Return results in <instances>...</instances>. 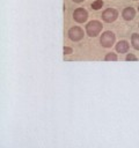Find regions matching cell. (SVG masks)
<instances>
[{"label":"cell","instance_id":"obj_1","mask_svg":"<svg viewBox=\"0 0 139 148\" xmlns=\"http://www.w3.org/2000/svg\"><path fill=\"white\" fill-rule=\"evenodd\" d=\"M102 30V23L100 21H96V20H93L90 22L87 23L86 25V32L89 37H95L97 36Z\"/></svg>","mask_w":139,"mask_h":148},{"label":"cell","instance_id":"obj_2","mask_svg":"<svg viewBox=\"0 0 139 148\" xmlns=\"http://www.w3.org/2000/svg\"><path fill=\"white\" fill-rule=\"evenodd\" d=\"M115 39H116L115 34L112 31H110V30H107L101 35L100 43H101V45L103 47H111L114 45V43H115Z\"/></svg>","mask_w":139,"mask_h":148},{"label":"cell","instance_id":"obj_3","mask_svg":"<svg viewBox=\"0 0 139 148\" xmlns=\"http://www.w3.org/2000/svg\"><path fill=\"white\" fill-rule=\"evenodd\" d=\"M83 30L80 28V27H72L70 30H68V37L73 42H79L83 38Z\"/></svg>","mask_w":139,"mask_h":148},{"label":"cell","instance_id":"obj_4","mask_svg":"<svg viewBox=\"0 0 139 148\" xmlns=\"http://www.w3.org/2000/svg\"><path fill=\"white\" fill-rule=\"evenodd\" d=\"M118 16V12L115 8H108L102 13V18L104 22L107 23H111L114 22Z\"/></svg>","mask_w":139,"mask_h":148},{"label":"cell","instance_id":"obj_5","mask_svg":"<svg viewBox=\"0 0 139 148\" xmlns=\"http://www.w3.org/2000/svg\"><path fill=\"white\" fill-rule=\"evenodd\" d=\"M73 18L78 23H85V21L88 18V13L85 8H76L73 13Z\"/></svg>","mask_w":139,"mask_h":148},{"label":"cell","instance_id":"obj_6","mask_svg":"<svg viewBox=\"0 0 139 148\" xmlns=\"http://www.w3.org/2000/svg\"><path fill=\"white\" fill-rule=\"evenodd\" d=\"M122 15H123V18H124V20L131 21V20H133V17L136 16V10H134L133 7H126V8L123 10Z\"/></svg>","mask_w":139,"mask_h":148},{"label":"cell","instance_id":"obj_7","mask_svg":"<svg viewBox=\"0 0 139 148\" xmlns=\"http://www.w3.org/2000/svg\"><path fill=\"white\" fill-rule=\"evenodd\" d=\"M129 43L126 42V40H120V42H118L117 44H116V51L117 52H119V53H125V52H127V50H129Z\"/></svg>","mask_w":139,"mask_h":148},{"label":"cell","instance_id":"obj_8","mask_svg":"<svg viewBox=\"0 0 139 148\" xmlns=\"http://www.w3.org/2000/svg\"><path fill=\"white\" fill-rule=\"evenodd\" d=\"M131 43H132V46L136 50H139V34H132V36H131Z\"/></svg>","mask_w":139,"mask_h":148},{"label":"cell","instance_id":"obj_9","mask_svg":"<svg viewBox=\"0 0 139 148\" xmlns=\"http://www.w3.org/2000/svg\"><path fill=\"white\" fill-rule=\"evenodd\" d=\"M102 6H103V1H102V0H94V2L92 3V8H93L94 10L101 9Z\"/></svg>","mask_w":139,"mask_h":148},{"label":"cell","instance_id":"obj_10","mask_svg":"<svg viewBox=\"0 0 139 148\" xmlns=\"http://www.w3.org/2000/svg\"><path fill=\"white\" fill-rule=\"evenodd\" d=\"M104 60H105V61H116V60H117V56H116V53L110 52V53H108V54L105 56Z\"/></svg>","mask_w":139,"mask_h":148},{"label":"cell","instance_id":"obj_11","mask_svg":"<svg viewBox=\"0 0 139 148\" xmlns=\"http://www.w3.org/2000/svg\"><path fill=\"white\" fill-rule=\"evenodd\" d=\"M125 60H126V61H138V58H137L134 54H132V53H129V54L126 56Z\"/></svg>","mask_w":139,"mask_h":148},{"label":"cell","instance_id":"obj_12","mask_svg":"<svg viewBox=\"0 0 139 148\" xmlns=\"http://www.w3.org/2000/svg\"><path fill=\"white\" fill-rule=\"evenodd\" d=\"M72 51H73V50H72L71 47H67V46L64 47V54H71Z\"/></svg>","mask_w":139,"mask_h":148},{"label":"cell","instance_id":"obj_13","mask_svg":"<svg viewBox=\"0 0 139 148\" xmlns=\"http://www.w3.org/2000/svg\"><path fill=\"white\" fill-rule=\"evenodd\" d=\"M73 1H74V2H76V3H79V2H82L83 0H73Z\"/></svg>","mask_w":139,"mask_h":148},{"label":"cell","instance_id":"obj_14","mask_svg":"<svg viewBox=\"0 0 139 148\" xmlns=\"http://www.w3.org/2000/svg\"><path fill=\"white\" fill-rule=\"evenodd\" d=\"M138 10H139V6H138Z\"/></svg>","mask_w":139,"mask_h":148},{"label":"cell","instance_id":"obj_15","mask_svg":"<svg viewBox=\"0 0 139 148\" xmlns=\"http://www.w3.org/2000/svg\"><path fill=\"white\" fill-rule=\"evenodd\" d=\"M134 1H136V0H134Z\"/></svg>","mask_w":139,"mask_h":148}]
</instances>
